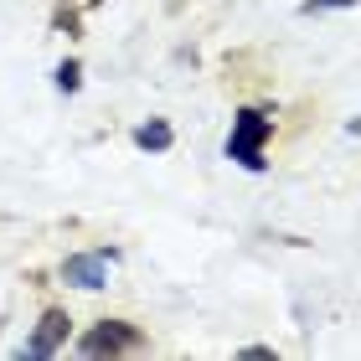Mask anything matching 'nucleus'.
I'll use <instances>...</instances> for the list:
<instances>
[{
	"label": "nucleus",
	"instance_id": "nucleus-1",
	"mask_svg": "<svg viewBox=\"0 0 361 361\" xmlns=\"http://www.w3.org/2000/svg\"><path fill=\"white\" fill-rule=\"evenodd\" d=\"M269 135H274V124L258 109H238V124H233V135H227V160H238V166H248V171H264L269 166L264 160Z\"/></svg>",
	"mask_w": 361,
	"mask_h": 361
},
{
	"label": "nucleus",
	"instance_id": "nucleus-2",
	"mask_svg": "<svg viewBox=\"0 0 361 361\" xmlns=\"http://www.w3.org/2000/svg\"><path fill=\"white\" fill-rule=\"evenodd\" d=\"M83 356H124V351H140V331L129 320H98L93 331L78 341Z\"/></svg>",
	"mask_w": 361,
	"mask_h": 361
},
{
	"label": "nucleus",
	"instance_id": "nucleus-3",
	"mask_svg": "<svg viewBox=\"0 0 361 361\" xmlns=\"http://www.w3.org/2000/svg\"><path fill=\"white\" fill-rule=\"evenodd\" d=\"M68 331H73V320H68V310H42V320H37V336L21 346V356H31V361H52L57 356V346L68 341Z\"/></svg>",
	"mask_w": 361,
	"mask_h": 361
},
{
	"label": "nucleus",
	"instance_id": "nucleus-4",
	"mask_svg": "<svg viewBox=\"0 0 361 361\" xmlns=\"http://www.w3.org/2000/svg\"><path fill=\"white\" fill-rule=\"evenodd\" d=\"M62 279L93 294V289L109 284V258H98V253H68V258H62Z\"/></svg>",
	"mask_w": 361,
	"mask_h": 361
},
{
	"label": "nucleus",
	"instance_id": "nucleus-5",
	"mask_svg": "<svg viewBox=\"0 0 361 361\" xmlns=\"http://www.w3.org/2000/svg\"><path fill=\"white\" fill-rule=\"evenodd\" d=\"M171 140H176V135H171V124H166V119H150V124H140V129H135V145H140V150H155V155H160V150H171Z\"/></svg>",
	"mask_w": 361,
	"mask_h": 361
},
{
	"label": "nucleus",
	"instance_id": "nucleus-6",
	"mask_svg": "<svg viewBox=\"0 0 361 361\" xmlns=\"http://www.w3.org/2000/svg\"><path fill=\"white\" fill-rule=\"evenodd\" d=\"M57 88H62V93H78V88H83V62H78V57H68V62L57 68Z\"/></svg>",
	"mask_w": 361,
	"mask_h": 361
},
{
	"label": "nucleus",
	"instance_id": "nucleus-7",
	"mask_svg": "<svg viewBox=\"0 0 361 361\" xmlns=\"http://www.w3.org/2000/svg\"><path fill=\"white\" fill-rule=\"evenodd\" d=\"M351 6H356V0H305L300 11H305V16H315V11H351Z\"/></svg>",
	"mask_w": 361,
	"mask_h": 361
},
{
	"label": "nucleus",
	"instance_id": "nucleus-8",
	"mask_svg": "<svg viewBox=\"0 0 361 361\" xmlns=\"http://www.w3.org/2000/svg\"><path fill=\"white\" fill-rule=\"evenodd\" d=\"M243 356H248V361H269L274 351H269V346H243Z\"/></svg>",
	"mask_w": 361,
	"mask_h": 361
}]
</instances>
